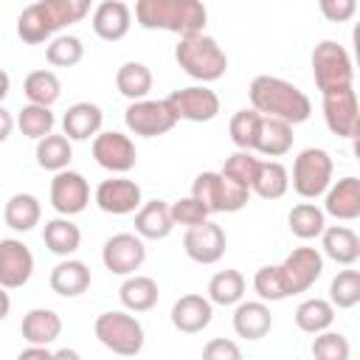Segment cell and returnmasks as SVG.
<instances>
[{
    "label": "cell",
    "mask_w": 360,
    "mask_h": 360,
    "mask_svg": "<svg viewBox=\"0 0 360 360\" xmlns=\"http://www.w3.org/2000/svg\"><path fill=\"white\" fill-rule=\"evenodd\" d=\"M93 0H37L17 17V37L25 45H39L62 28L82 22L90 14Z\"/></svg>",
    "instance_id": "6da1fadb"
},
{
    "label": "cell",
    "mask_w": 360,
    "mask_h": 360,
    "mask_svg": "<svg viewBox=\"0 0 360 360\" xmlns=\"http://www.w3.org/2000/svg\"><path fill=\"white\" fill-rule=\"evenodd\" d=\"M248 98H250V107L262 115H270V118H281L287 124H304L309 115H312V101L304 90H298L292 82L287 79H278V76H256L248 87Z\"/></svg>",
    "instance_id": "7a4b0ae2"
},
{
    "label": "cell",
    "mask_w": 360,
    "mask_h": 360,
    "mask_svg": "<svg viewBox=\"0 0 360 360\" xmlns=\"http://www.w3.org/2000/svg\"><path fill=\"white\" fill-rule=\"evenodd\" d=\"M135 22L146 31L188 37L205 28L208 8L202 0H135Z\"/></svg>",
    "instance_id": "3957f363"
},
{
    "label": "cell",
    "mask_w": 360,
    "mask_h": 360,
    "mask_svg": "<svg viewBox=\"0 0 360 360\" xmlns=\"http://www.w3.org/2000/svg\"><path fill=\"white\" fill-rule=\"evenodd\" d=\"M174 59L183 68V73H188L191 79L208 84L225 76L228 70V56L219 48V42L214 37H208L205 31L200 34H188L180 37L177 48H174Z\"/></svg>",
    "instance_id": "277c9868"
},
{
    "label": "cell",
    "mask_w": 360,
    "mask_h": 360,
    "mask_svg": "<svg viewBox=\"0 0 360 360\" xmlns=\"http://www.w3.org/2000/svg\"><path fill=\"white\" fill-rule=\"evenodd\" d=\"M191 197H197L208 214H236L248 205L250 188L239 186L222 172H202L191 183Z\"/></svg>",
    "instance_id": "5b68a950"
},
{
    "label": "cell",
    "mask_w": 360,
    "mask_h": 360,
    "mask_svg": "<svg viewBox=\"0 0 360 360\" xmlns=\"http://www.w3.org/2000/svg\"><path fill=\"white\" fill-rule=\"evenodd\" d=\"M93 332L98 338V343L104 349H110L112 354H121V357H132L143 349V326L135 315L129 312H101L93 323Z\"/></svg>",
    "instance_id": "8992f818"
},
{
    "label": "cell",
    "mask_w": 360,
    "mask_h": 360,
    "mask_svg": "<svg viewBox=\"0 0 360 360\" xmlns=\"http://www.w3.org/2000/svg\"><path fill=\"white\" fill-rule=\"evenodd\" d=\"M312 76H315V84H318L321 96L335 93L340 87H352L354 68H352L349 51L335 39L318 42L315 51H312Z\"/></svg>",
    "instance_id": "52a82bcc"
},
{
    "label": "cell",
    "mask_w": 360,
    "mask_h": 360,
    "mask_svg": "<svg viewBox=\"0 0 360 360\" xmlns=\"http://www.w3.org/2000/svg\"><path fill=\"white\" fill-rule=\"evenodd\" d=\"M332 172H335V166H332L329 152L326 149H318V146H309V149L298 152V158L292 160V177H290V183H292V188H295L298 197L318 200L329 188Z\"/></svg>",
    "instance_id": "ba28073f"
},
{
    "label": "cell",
    "mask_w": 360,
    "mask_h": 360,
    "mask_svg": "<svg viewBox=\"0 0 360 360\" xmlns=\"http://www.w3.org/2000/svg\"><path fill=\"white\" fill-rule=\"evenodd\" d=\"M124 124L132 135H141V138H158V135H166L174 129L177 124V115L172 112L169 101L160 98V101H152V98H138V101H129L127 112H124Z\"/></svg>",
    "instance_id": "9c48e42d"
},
{
    "label": "cell",
    "mask_w": 360,
    "mask_h": 360,
    "mask_svg": "<svg viewBox=\"0 0 360 360\" xmlns=\"http://www.w3.org/2000/svg\"><path fill=\"white\" fill-rule=\"evenodd\" d=\"M281 281L287 295H301L307 292L323 273V253L318 248H292L284 262L278 264Z\"/></svg>",
    "instance_id": "30bf717a"
},
{
    "label": "cell",
    "mask_w": 360,
    "mask_h": 360,
    "mask_svg": "<svg viewBox=\"0 0 360 360\" xmlns=\"http://www.w3.org/2000/svg\"><path fill=\"white\" fill-rule=\"evenodd\" d=\"M172 112L177 115V121H194V124H205L214 121L219 112V96L205 87V84H191V87H180L174 93L166 96Z\"/></svg>",
    "instance_id": "8fae6325"
},
{
    "label": "cell",
    "mask_w": 360,
    "mask_h": 360,
    "mask_svg": "<svg viewBox=\"0 0 360 360\" xmlns=\"http://www.w3.org/2000/svg\"><path fill=\"white\" fill-rule=\"evenodd\" d=\"M323 121L338 138H357L360 129V104L354 87H340L335 93H323Z\"/></svg>",
    "instance_id": "7c38bea8"
},
{
    "label": "cell",
    "mask_w": 360,
    "mask_h": 360,
    "mask_svg": "<svg viewBox=\"0 0 360 360\" xmlns=\"http://www.w3.org/2000/svg\"><path fill=\"white\" fill-rule=\"evenodd\" d=\"M93 160L112 174H127L138 163V149L129 135L107 129L93 138Z\"/></svg>",
    "instance_id": "4fadbf2b"
},
{
    "label": "cell",
    "mask_w": 360,
    "mask_h": 360,
    "mask_svg": "<svg viewBox=\"0 0 360 360\" xmlns=\"http://www.w3.org/2000/svg\"><path fill=\"white\" fill-rule=\"evenodd\" d=\"M51 205L62 217H76L90 205V183L84 180L82 172L62 169L53 172L51 180Z\"/></svg>",
    "instance_id": "5bb4252c"
},
{
    "label": "cell",
    "mask_w": 360,
    "mask_h": 360,
    "mask_svg": "<svg viewBox=\"0 0 360 360\" xmlns=\"http://www.w3.org/2000/svg\"><path fill=\"white\" fill-rule=\"evenodd\" d=\"M225 248H228V236H225L222 225H217L211 219L191 225L183 233V250L197 264H217L225 256Z\"/></svg>",
    "instance_id": "9a60e30c"
},
{
    "label": "cell",
    "mask_w": 360,
    "mask_h": 360,
    "mask_svg": "<svg viewBox=\"0 0 360 360\" xmlns=\"http://www.w3.org/2000/svg\"><path fill=\"white\" fill-rule=\"evenodd\" d=\"M96 205L104 211V214H112V217H127V214H135L143 202V194H141V186L124 174L118 177H110V180H101L96 186V194H93Z\"/></svg>",
    "instance_id": "2e32d148"
},
{
    "label": "cell",
    "mask_w": 360,
    "mask_h": 360,
    "mask_svg": "<svg viewBox=\"0 0 360 360\" xmlns=\"http://www.w3.org/2000/svg\"><path fill=\"white\" fill-rule=\"evenodd\" d=\"M101 262L112 276H129L146 262V245L138 233H112L101 248Z\"/></svg>",
    "instance_id": "e0dca14e"
},
{
    "label": "cell",
    "mask_w": 360,
    "mask_h": 360,
    "mask_svg": "<svg viewBox=\"0 0 360 360\" xmlns=\"http://www.w3.org/2000/svg\"><path fill=\"white\" fill-rule=\"evenodd\" d=\"M34 276V253L22 239H0V284L6 290H20Z\"/></svg>",
    "instance_id": "ac0fdd59"
},
{
    "label": "cell",
    "mask_w": 360,
    "mask_h": 360,
    "mask_svg": "<svg viewBox=\"0 0 360 360\" xmlns=\"http://www.w3.org/2000/svg\"><path fill=\"white\" fill-rule=\"evenodd\" d=\"M323 214L340 222H352L360 217V180L354 174L329 183V188L323 191Z\"/></svg>",
    "instance_id": "d6986e66"
},
{
    "label": "cell",
    "mask_w": 360,
    "mask_h": 360,
    "mask_svg": "<svg viewBox=\"0 0 360 360\" xmlns=\"http://www.w3.org/2000/svg\"><path fill=\"white\" fill-rule=\"evenodd\" d=\"M211 318H214V304L208 301V295L188 292L172 304V323L177 332L197 335L211 323Z\"/></svg>",
    "instance_id": "ffe728a7"
},
{
    "label": "cell",
    "mask_w": 360,
    "mask_h": 360,
    "mask_svg": "<svg viewBox=\"0 0 360 360\" xmlns=\"http://www.w3.org/2000/svg\"><path fill=\"white\" fill-rule=\"evenodd\" d=\"M93 34L104 42H118L129 34L132 25V11L124 0H104L93 11Z\"/></svg>",
    "instance_id": "44dd1931"
},
{
    "label": "cell",
    "mask_w": 360,
    "mask_h": 360,
    "mask_svg": "<svg viewBox=\"0 0 360 360\" xmlns=\"http://www.w3.org/2000/svg\"><path fill=\"white\" fill-rule=\"evenodd\" d=\"M101 124H104V112L98 104L76 101L62 115V135H68L70 141H87L101 132Z\"/></svg>",
    "instance_id": "7402d4cb"
},
{
    "label": "cell",
    "mask_w": 360,
    "mask_h": 360,
    "mask_svg": "<svg viewBox=\"0 0 360 360\" xmlns=\"http://www.w3.org/2000/svg\"><path fill=\"white\" fill-rule=\"evenodd\" d=\"M233 332L245 340H262L270 329H273V315H270V307L259 298V301H239L233 304Z\"/></svg>",
    "instance_id": "603a6c76"
},
{
    "label": "cell",
    "mask_w": 360,
    "mask_h": 360,
    "mask_svg": "<svg viewBox=\"0 0 360 360\" xmlns=\"http://www.w3.org/2000/svg\"><path fill=\"white\" fill-rule=\"evenodd\" d=\"M321 248H323V256L332 259L335 264H354L360 259V236L346 228V225H326L321 231Z\"/></svg>",
    "instance_id": "cb8c5ba5"
},
{
    "label": "cell",
    "mask_w": 360,
    "mask_h": 360,
    "mask_svg": "<svg viewBox=\"0 0 360 360\" xmlns=\"http://www.w3.org/2000/svg\"><path fill=\"white\" fill-rule=\"evenodd\" d=\"M48 284H51V290H53L56 295H62V298H76V295H82V292L90 287V267H87L84 262H79V259L65 256V259L51 270Z\"/></svg>",
    "instance_id": "d4e9b609"
},
{
    "label": "cell",
    "mask_w": 360,
    "mask_h": 360,
    "mask_svg": "<svg viewBox=\"0 0 360 360\" xmlns=\"http://www.w3.org/2000/svg\"><path fill=\"white\" fill-rule=\"evenodd\" d=\"M172 231H174V219L169 202L163 200L141 202V208L135 211V233L141 239H166Z\"/></svg>",
    "instance_id": "484cf974"
},
{
    "label": "cell",
    "mask_w": 360,
    "mask_h": 360,
    "mask_svg": "<svg viewBox=\"0 0 360 360\" xmlns=\"http://www.w3.org/2000/svg\"><path fill=\"white\" fill-rule=\"evenodd\" d=\"M292 124L281 121V118H270V115H262V124H259V135H256V146L253 152L264 155V158H281L292 149Z\"/></svg>",
    "instance_id": "4316f807"
},
{
    "label": "cell",
    "mask_w": 360,
    "mask_h": 360,
    "mask_svg": "<svg viewBox=\"0 0 360 360\" xmlns=\"http://www.w3.org/2000/svg\"><path fill=\"white\" fill-rule=\"evenodd\" d=\"M20 332L25 338V343H39V346H51L59 335H62V318L53 309L45 307H34L22 315Z\"/></svg>",
    "instance_id": "83f0119b"
},
{
    "label": "cell",
    "mask_w": 360,
    "mask_h": 360,
    "mask_svg": "<svg viewBox=\"0 0 360 360\" xmlns=\"http://www.w3.org/2000/svg\"><path fill=\"white\" fill-rule=\"evenodd\" d=\"M42 242H45V248L53 253V256H73L76 250H79V245H82V231H79V225L70 219V217H53V219H48L45 222V228H42Z\"/></svg>",
    "instance_id": "f1b7e54d"
},
{
    "label": "cell",
    "mask_w": 360,
    "mask_h": 360,
    "mask_svg": "<svg viewBox=\"0 0 360 360\" xmlns=\"http://www.w3.org/2000/svg\"><path fill=\"white\" fill-rule=\"evenodd\" d=\"M118 298H121L124 309H129V312H149L158 304L160 290H158V281L155 278L129 273L124 278V284L118 287Z\"/></svg>",
    "instance_id": "f546056e"
},
{
    "label": "cell",
    "mask_w": 360,
    "mask_h": 360,
    "mask_svg": "<svg viewBox=\"0 0 360 360\" xmlns=\"http://www.w3.org/2000/svg\"><path fill=\"white\" fill-rule=\"evenodd\" d=\"M42 219V205L34 194L28 191H20V194H11L6 208H3V222L17 231V233H28L31 228H37Z\"/></svg>",
    "instance_id": "4dcf8cb0"
},
{
    "label": "cell",
    "mask_w": 360,
    "mask_h": 360,
    "mask_svg": "<svg viewBox=\"0 0 360 360\" xmlns=\"http://www.w3.org/2000/svg\"><path fill=\"white\" fill-rule=\"evenodd\" d=\"M290 188V172L284 169V163L278 160H262L259 172L253 177L250 194L262 197V200H281Z\"/></svg>",
    "instance_id": "1f68e13d"
},
{
    "label": "cell",
    "mask_w": 360,
    "mask_h": 360,
    "mask_svg": "<svg viewBox=\"0 0 360 360\" xmlns=\"http://www.w3.org/2000/svg\"><path fill=\"white\" fill-rule=\"evenodd\" d=\"M245 287H248V281L239 270H233V267L219 270L208 281V301L217 307H233L245 298Z\"/></svg>",
    "instance_id": "d6a6232c"
},
{
    "label": "cell",
    "mask_w": 360,
    "mask_h": 360,
    "mask_svg": "<svg viewBox=\"0 0 360 360\" xmlns=\"http://www.w3.org/2000/svg\"><path fill=\"white\" fill-rule=\"evenodd\" d=\"M295 326L307 335H318L323 329H329L335 323V307L329 304V298H307L295 307Z\"/></svg>",
    "instance_id": "836d02e7"
},
{
    "label": "cell",
    "mask_w": 360,
    "mask_h": 360,
    "mask_svg": "<svg viewBox=\"0 0 360 360\" xmlns=\"http://www.w3.org/2000/svg\"><path fill=\"white\" fill-rule=\"evenodd\" d=\"M70 158H73V146H70V138L68 135H56V132H48L45 138L37 141V166L45 169V172H62L70 166Z\"/></svg>",
    "instance_id": "e575fe53"
},
{
    "label": "cell",
    "mask_w": 360,
    "mask_h": 360,
    "mask_svg": "<svg viewBox=\"0 0 360 360\" xmlns=\"http://www.w3.org/2000/svg\"><path fill=\"white\" fill-rule=\"evenodd\" d=\"M115 87L129 101L146 98L152 90V70L143 62H124L115 73Z\"/></svg>",
    "instance_id": "d590c367"
},
{
    "label": "cell",
    "mask_w": 360,
    "mask_h": 360,
    "mask_svg": "<svg viewBox=\"0 0 360 360\" xmlns=\"http://www.w3.org/2000/svg\"><path fill=\"white\" fill-rule=\"evenodd\" d=\"M22 93L31 104H42V107H53L62 96V82L53 70H31L22 82Z\"/></svg>",
    "instance_id": "8d00e7d4"
},
{
    "label": "cell",
    "mask_w": 360,
    "mask_h": 360,
    "mask_svg": "<svg viewBox=\"0 0 360 360\" xmlns=\"http://www.w3.org/2000/svg\"><path fill=\"white\" fill-rule=\"evenodd\" d=\"M287 222H290L292 236L309 242V239H318L321 231L326 228V214H323V208H318L315 202H298V205H292Z\"/></svg>",
    "instance_id": "74e56055"
},
{
    "label": "cell",
    "mask_w": 360,
    "mask_h": 360,
    "mask_svg": "<svg viewBox=\"0 0 360 360\" xmlns=\"http://www.w3.org/2000/svg\"><path fill=\"white\" fill-rule=\"evenodd\" d=\"M17 127H20V132L25 135V138H34V141H39V138H45L48 132H53V127H56V115L51 112V107H42V104H25L20 112H17Z\"/></svg>",
    "instance_id": "f35d334b"
},
{
    "label": "cell",
    "mask_w": 360,
    "mask_h": 360,
    "mask_svg": "<svg viewBox=\"0 0 360 360\" xmlns=\"http://www.w3.org/2000/svg\"><path fill=\"white\" fill-rule=\"evenodd\" d=\"M329 304L335 309H352L360 304V270H340L329 284Z\"/></svg>",
    "instance_id": "ab89813d"
},
{
    "label": "cell",
    "mask_w": 360,
    "mask_h": 360,
    "mask_svg": "<svg viewBox=\"0 0 360 360\" xmlns=\"http://www.w3.org/2000/svg\"><path fill=\"white\" fill-rule=\"evenodd\" d=\"M45 59L48 65L53 68H73L84 59V45L79 37L73 34H59V37H51L48 48H45Z\"/></svg>",
    "instance_id": "60d3db41"
},
{
    "label": "cell",
    "mask_w": 360,
    "mask_h": 360,
    "mask_svg": "<svg viewBox=\"0 0 360 360\" xmlns=\"http://www.w3.org/2000/svg\"><path fill=\"white\" fill-rule=\"evenodd\" d=\"M259 124H262V112H256L253 107L250 110H239L231 115V124H228V132H231V141L236 149H248L253 152L256 146V135H259Z\"/></svg>",
    "instance_id": "b9f144b4"
},
{
    "label": "cell",
    "mask_w": 360,
    "mask_h": 360,
    "mask_svg": "<svg viewBox=\"0 0 360 360\" xmlns=\"http://www.w3.org/2000/svg\"><path fill=\"white\" fill-rule=\"evenodd\" d=\"M259 158L253 155V152H248V149H239V152H233L231 158H225V163H222V174L225 177H231V180H236L239 186H253V177H256V172H259Z\"/></svg>",
    "instance_id": "7bdbcfd3"
},
{
    "label": "cell",
    "mask_w": 360,
    "mask_h": 360,
    "mask_svg": "<svg viewBox=\"0 0 360 360\" xmlns=\"http://www.w3.org/2000/svg\"><path fill=\"white\" fill-rule=\"evenodd\" d=\"M253 290L262 301H284L290 298L287 290H284V281H281V273H278V264H264L256 270L253 276Z\"/></svg>",
    "instance_id": "ee69618b"
},
{
    "label": "cell",
    "mask_w": 360,
    "mask_h": 360,
    "mask_svg": "<svg viewBox=\"0 0 360 360\" xmlns=\"http://www.w3.org/2000/svg\"><path fill=\"white\" fill-rule=\"evenodd\" d=\"M349 340L340 335V332H318L315 340H312V357L318 360H349Z\"/></svg>",
    "instance_id": "f6af8a7d"
},
{
    "label": "cell",
    "mask_w": 360,
    "mask_h": 360,
    "mask_svg": "<svg viewBox=\"0 0 360 360\" xmlns=\"http://www.w3.org/2000/svg\"><path fill=\"white\" fill-rule=\"evenodd\" d=\"M169 211H172V219H174V225H183V228H191V225H200V222H205L211 214L205 211V205L197 200V197H180V200H174L172 205H169Z\"/></svg>",
    "instance_id": "bcb514c9"
},
{
    "label": "cell",
    "mask_w": 360,
    "mask_h": 360,
    "mask_svg": "<svg viewBox=\"0 0 360 360\" xmlns=\"http://www.w3.org/2000/svg\"><path fill=\"white\" fill-rule=\"evenodd\" d=\"M318 8L329 22H349L357 14V0H318Z\"/></svg>",
    "instance_id": "7dc6e473"
},
{
    "label": "cell",
    "mask_w": 360,
    "mask_h": 360,
    "mask_svg": "<svg viewBox=\"0 0 360 360\" xmlns=\"http://www.w3.org/2000/svg\"><path fill=\"white\" fill-rule=\"evenodd\" d=\"M202 357L205 360H239L242 352L233 340H225V338H214L202 346Z\"/></svg>",
    "instance_id": "c3c4849f"
},
{
    "label": "cell",
    "mask_w": 360,
    "mask_h": 360,
    "mask_svg": "<svg viewBox=\"0 0 360 360\" xmlns=\"http://www.w3.org/2000/svg\"><path fill=\"white\" fill-rule=\"evenodd\" d=\"M28 357H42V360H51L53 352L48 346H39V343H28L22 352H20V360H28Z\"/></svg>",
    "instance_id": "681fc988"
},
{
    "label": "cell",
    "mask_w": 360,
    "mask_h": 360,
    "mask_svg": "<svg viewBox=\"0 0 360 360\" xmlns=\"http://www.w3.org/2000/svg\"><path fill=\"white\" fill-rule=\"evenodd\" d=\"M14 124H17V121H14V115L0 104V143H3V141H8V135H11Z\"/></svg>",
    "instance_id": "f907efd6"
},
{
    "label": "cell",
    "mask_w": 360,
    "mask_h": 360,
    "mask_svg": "<svg viewBox=\"0 0 360 360\" xmlns=\"http://www.w3.org/2000/svg\"><path fill=\"white\" fill-rule=\"evenodd\" d=\"M8 312H11V298H8V290L0 284V321H6Z\"/></svg>",
    "instance_id": "816d5d0a"
},
{
    "label": "cell",
    "mask_w": 360,
    "mask_h": 360,
    "mask_svg": "<svg viewBox=\"0 0 360 360\" xmlns=\"http://www.w3.org/2000/svg\"><path fill=\"white\" fill-rule=\"evenodd\" d=\"M8 90H11V79H8V73L0 68V104H3V98L8 96Z\"/></svg>",
    "instance_id": "f5cc1de1"
},
{
    "label": "cell",
    "mask_w": 360,
    "mask_h": 360,
    "mask_svg": "<svg viewBox=\"0 0 360 360\" xmlns=\"http://www.w3.org/2000/svg\"><path fill=\"white\" fill-rule=\"evenodd\" d=\"M53 357H70V360H76L79 352H73V349H59V352H53Z\"/></svg>",
    "instance_id": "db71d44e"
}]
</instances>
